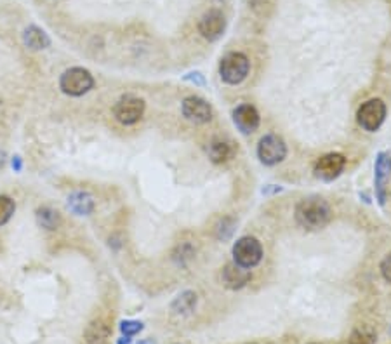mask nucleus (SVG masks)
Segmentation results:
<instances>
[{
  "label": "nucleus",
  "mask_w": 391,
  "mask_h": 344,
  "mask_svg": "<svg viewBox=\"0 0 391 344\" xmlns=\"http://www.w3.org/2000/svg\"><path fill=\"white\" fill-rule=\"evenodd\" d=\"M23 44L30 51H44L51 46V39L39 26H28L23 33Z\"/></svg>",
  "instance_id": "obj_16"
},
{
  "label": "nucleus",
  "mask_w": 391,
  "mask_h": 344,
  "mask_svg": "<svg viewBox=\"0 0 391 344\" xmlns=\"http://www.w3.org/2000/svg\"><path fill=\"white\" fill-rule=\"evenodd\" d=\"M16 204L8 195H0V226L8 225L11 218L15 216Z\"/></svg>",
  "instance_id": "obj_21"
},
{
  "label": "nucleus",
  "mask_w": 391,
  "mask_h": 344,
  "mask_svg": "<svg viewBox=\"0 0 391 344\" xmlns=\"http://www.w3.org/2000/svg\"><path fill=\"white\" fill-rule=\"evenodd\" d=\"M92 87H94V77L91 75V71L81 67L68 68L60 78V89L72 98H81V96L88 94Z\"/></svg>",
  "instance_id": "obj_2"
},
{
  "label": "nucleus",
  "mask_w": 391,
  "mask_h": 344,
  "mask_svg": "<svg viewBox=\"0 0 391 344\" xmlns=\"http://www.w3.org/2000/svg\"><path fill=\"white\" fill-rule=\"evenodd\" d=\"M332 218V211L327 202L320 197H308L303 198L296 205V221L301 228L310 230H322L328 225Z\"/></svg>",
  "instance_id": "obj_1"
},
{
  "label": "nucleus",
  "mask_w": 391,
  "mask_h": 344,
  "mask_svg": "<svg viewBox=\"0 0 391 344\" xmlns=\"http://www.w3.org/2000/svg\"><path fill=\"white\" fill-rule=\"evenodd\" d=\"M348 344H376V332L369 327H358L351 332Z\"/></svg>",
  "instance_id": "obj_20"
},
{
  "label": "nucleus",
  "mask_w": 391,
  "mask_h": 344,
  "mask_svg": "<svg viewBox=\"0 0 391 344\" xmlns=\"http://www.w3.org/2000/svg\"><path fill=\"white\" fill-rule=\"evenodd\" d=\"M346 167V158L341 153H327L320 157L315 164V174L324 181H332L338 176H341V172Z\"/></svg>",
  "instance_id": "obj_9"
},
{
  "label": "nucleus",
  "mask_w": 391,
  "mask_h": 344,
  "mask_svg": "<svg viewBox=\"0 0 391 344\" xmlns=\"http://www.w3.org/2000/svg\"><path fill=\"white\" fill-rule=\"evenodd\" d=\"M115 120L122 126H134L140 122L144 115V101L134 96H126L120 99L113 108Z\"/></svg>",
  "instance_id": "obj_7"
},
{
  "label": "nucleus",
  "mask_w": 391,
  "mask_h": 344,
  "mask_svg": "<svg viewBox=\"0 0 391 344\" xmlns=\"http://www.w3.org/2000/svg\"><path fill=\"white\" fill-rule=\"evenodd\" d=\"M381 275L388 284H391V254H388L383 261H381Z\"/></svg>",
  "instance_id": "obj_25"
},
{
  "label": "nucleus",
  "mask_w": 391,
  "mask_h": 344,
  "mask_svg": "<svg viewBox=\"0 0 391 344\" xmlns=\"http://www.w3.org/2000/svg\"><path fill=\"white\" fill-rule=\"evenodd\" d=\"M376 197L379 204L386 202V184L391 178V155L383 151L376 158Z\"/></svg>",
  "instance_id": "obj_11"
},
{
  "label": "nucleus",
  "mask_w": 391,
  "mask_h": 344,
  "mask_svg": "<svg viewBox=\"0 0 391 344\" xmlns=\"http://www.w3.org/2000/svg\"><path fill=\"white\" fill-rule=\"evenodd\" d=\"M192 256H193V249L192 246H188V243L179 246L174 252V259H178L179 263H185L186 259H192Z\"/></svg>",
  "instance_id": "obj_24"
},
{
  "label": "nucleus",
  "mask_w": 391,
  "mask_h": 344,
  "mask_svg": "<svg viewBox=\"0 0 391 344\" xmlns=\"http://www.w3.org/2000/svg\"><path fill=\"white\" fill-rule=\"evenodd\" d=\"M35 218L40 228L47 230V232H56L61 226V223H63V218H61L60 212H58L56 209L49 207V205H44V207L37 209Z\"/></svg>",
  "instance_id": "obj_17"
},
{
  "label": "nucleus",
  "mask_w": 391,
  "mask_h": 344,
  "mask_svg": "<svg viewBox=\"0 0 391 344\" xmlns=\"http://www.w3.org/2000/svg\"><path fill=\"white\" fill-rule=\"evenodd\" d=\"M233 157V150H231L230 143L226 141H213L209 146V158L214 162V164H224L230 158Z\"/></svg>",
  "instance_id": "obj_19"
},
{
  "label": "nucleus",
  "mask_w": 391,
  "mask_h": 344,
  "mask_svg": "<svg viewBox=\"0 0 391 344\" xmlns=\"http://www.w3.org/2000/svg\"><path fill=\"white\" fill-rule=\"evenodd\" d=\"M258 157L265 165H276L287 157V144L276 134H268L258 144Z\"/></svg>",
  "instance_id": "obj_6"
},
{
  "label": "nucleus",
  "mask_w": 391,
  "mask_h": 344,
  "mask_svg": "<svg viewBox=\"0 0 391 344\" xmlns=\"http://www.w3.org/2000/svg\"><path fill=\"white\" fill-rule=\"evenodd\" d=\"M221 278H223L224 287L237 291V289L245 287L249 284V280H251V270H245V268H240L238 264L231 263L224 266Z\"/></svg>",
  "instance_id": "obj_14"
},
{
  "label": "nucleus",
  "mask_w": 391,
  "mask_h": 344,
  "mask_svg": "<svg viewBox=\"0 0 391 344\" xmlns=\"http://www.w3.org/2000/svg\"><path fill=\"white\" fill-rule=\"evenodd\" d=\"M263 259V247L254 237H242L233 246V261L240 268L252 270Z\"/></svg>",
  "instance_id": "obj_4"
},
{
  "label": "nucleus",
  "mask_w": 391,
  "mask_h": 344,
  "mask_svg": "<svg viewBox=\"0 0 391 344\" xmlns=\"http://www.w3.org/2000/svg\"><path fill=\"white\" fill-rule=\"evenodd\" d=\"M120 330H122V334L126 337H133L143 330V323L134 322V320H127V322L120 323Z\"/></svg>",
  "instance_id": "obj_23"
},
{
  "label": "nucleus",
  "mask_w": 391,
  "mask_h": 344,
  "mask_svg": "<svg viewBox=\"0 0 391 344\" xmlns=\"http://www.w3.org/2000/svg\"><path fill=\"white\" fill-rule=\"evenodd\" d=\"M183 115L193 123H207L213 120V108L206 99L199 96H188L181 105Z\"/></svg>",
  "instance_id": "obj_10"
},
{
  "label": "nucleus",
  "mask_w": 391,
  "mask_h": 344,
  "mask_svg": "<svg viewBox=\"0 0 391 344\" xmlns=\"http://www.w3.org/2000/svg\"><path fill=\"white\" fill-rule=\"evenodd\" d=\"M386 119V106L381 99H369L356 112V122L367 132H376Z\"/></svg>",
  "instance_id": "obj_5"
},
{
  "label": "nucleus",
  "mask_w": 391,
  "mask_h": 344,
  "mask_svg": "<svg viewBox=\"0 0 391 344\" xmlns=\"http://www.w3.org/2000/svg\"><path fill=\"white\" fill-rule=\"evenodd\" d=\"M233 122L237 129L244 134H252L259 127L261 117L252 105H240L233 112Z\"/></svg>",
  "instance_id": "obj_13"
},
{
  "label": "nucleus",
  "mask_w": 391,
  "mask_h": 344,
  "mask_svg": "<svg viewBox=\"0 0 391 344\" xmlns=\"http://www.w3.org/2000/svg\"><path fill=\"white\" fill-rule=\"evenodd\" d=\"M68 209L77 216H91L96 209V200L88 191H75L68 197Z\"/></svg>",
  "instance_id": "obj_15"
},
{
  "label": "nucleus",
  "mask_w": 391,
  "mask_h": 344,
  "mask_svg": "<svg viewBox=\"0 0 391 344\" xmlns=\"http://www.w3.org/2000/svg\"><path fill=\"white\" fill-rule=\"evenodd\" d=\"M251 344H254V343H251Z\"/></svg>",
  "instance_id": "obj_26"
},
{
  "label": "nucleus",
  "mask_w": 391,
  "mask_h": 344,
  "mask_svg": "<svg viewBox=\"0 0 391 344\" xmlns=\"http://www.w3.org/2000/svg\"><path fill=\"white\" fill-rule=\"evenodd\" d=\"M195 306H197V294L192 291H186L181 292V294L172 301L171 309L172 313H176V315H190V313L195 309Z\"/></svg>",
  "instance_id": "obj_18"
},
{
  "label": "nucleus",
  "mask_w": 391,
  "mask_h": 344,
  "mask_svg": "<svg viewBox=\"0 0 391 344\" xmlns=\"http://www.w3.org/2000/svg\"><path fill=\"white\" fill-rule=\"evenodd\" d=\"M224 28H226V18H224L223 12L217 11V9L207 11L199 22L200 35L206 40H209V42H214V40L219 39L224 33Z\"/></svg>",
  "instance_id": "obj_8"
},
{
  "label": "nucleus",
  "mask_w": 391,
  "mask_h": 344,
  "mask_svg": "<svg viewBox=\"0 0 391 344\" xmlns=\"http://www.w3.org/2000/svg\"><path fill=\"white\" fill-rule=\"evenodd\" d=\"M235 230V221L231 218H223L219 223L216 225V237L219 240H228L231 235H233Z\"/></svg>",
  "instance_id": "obj_22"
},
{
  "label": "nucleus",
  "mask_w": 391,
  "mask_h": 344,
  "mask_svg": "<svg viewBox=\"0 0 391 344\" xmlns=\"http://www.w3.org/2000/svg\"><path fill=\"white\" fill-rule=\"evenodd\" d=\"M112 323L108 318H94L92 322L88 323L84 330V341L88 344H108L112 339Z\"/></svg>",
  "instance_id": "obj_12"
},
{
  "label": "nucleus",
  "mask_w": 391,
  "mask_h": 344,
  "mask_svg": "<svg viewBox=\"0 0 391 344\" xmlns=\"http://www.w3.org/2000/svg\"><path fill=\"white\" fill-rule=\"evenodd\" d=\"M251 70V61L242 53H228L219 63V75L230 85L242 84Z\"/></svg>",
  "instance_id": "obj_3"
}]
</instances>
